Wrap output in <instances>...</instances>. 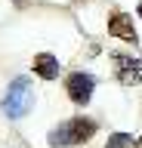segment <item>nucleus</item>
I'll return each instance as SVG.
<instances>
[{"mask_svg":"<svg viewBox=\"0 0 142 148\" xmlns=\"http://www.w3.org/2000/svg\"><path fill=\"white\" fill-rule=\"evenodd\" d=\"M93 133H96V120L68 117L65 123H59L56 130H49V145L53 148H74V145H84Z\"/></svg>","mask_w":142,"mask_h":148,"instance_id":"f257e3e1","label":"nucleus"},{"mask_svg":"<svg viewBox=\"0 0 142 148\" xmlns=\"http://www.w3.org/2000/svg\"><path fill=\"white\" fill-rule=\"evenodd\" d=\"M31 105H34V92H31L28 77H16V80L10 83L6 96H3V114L12 117V120H16V117H25Z\"/></svg>","mask_w":142,"mask_h":148,"instance_id":"f03ea898","label":"nucleus"},{"mask_svg":"<svg viewBox=\"0 0 142 148\" xmlns=\"http://www.w3.org/2000/svg\"><path fill=\"white\" fill-rule=\"evenodd\" d=\"M93 90H96V77L86 71H71L65 77V92L74 105H86L93 99Z\"/></svg>","mask_w":142,"mask_h":148,"instance_id":"7ed1b4c3","label":"nucleus"},{"mask_svg":"<svg viewBox=\"0 0 142 148\" xmlns=\"http://www.w3.org/2000/svg\"><path fill=\"white\" fill-rule=\"evenodd\" d=\"M114 68H117V80H121L123 86H136V83H142V59L114 53Z\"/></svg>","mask_w":142,"mask_h":148,"instance_id":"20e7f679","label":"nucleus"},{"mask_svg":"<svg viewBox=\"0 0 142 148\" xmlns=\"http://www.w3.org/2000/svg\"><path fill=\"white\" fill-rule=\"evenodd\" d=\"M108 34L121 37V40H127V43H136V40H139L136 25H133V16H127V12H114V16L108 18Z\"/></svg>","mask_w":142,"mask_h":148,"instance_id":"39448f33","label":"nucleus"},{"mask_svg":"<svg viewBox=\"0 0 142 148\" xmlns=\"http://www.w3.org/2000/svg\"><path fill=\"white\" fill-rule=\"evenodd\" d=\"M34 74L43 80H56L59 77V59L53 53H37L34 56Z\"/></svg>","mask_w":142,"mask_h":148,"instance_id":"423d86ee","label":"nucleus"},{"mask_svg":"<svg viewBox=\"0 0 142 148\" xmlns=\"http://www.w3.org/2000/svg\"><path fill=\"white\" fill-rule=\"evenodd\" d=\"M105 148H139V142H136L130 133H111L108 142H105Z\"/></svg>","mask_w":142,"mask_h":148,"instance_id":"0eeeda50","label":"nucleus"},{"mask_svg":"<svg viewBox=\"0 0 142 148\" xmlns=\"http://www.w3.org/2000/svg\"><path fill=\"white\" fill-rule=\"evenodd\" d=\"M16 6H25V0H16Z\"/></svg>","mask_w":142,"mask_h":148,"instance_id":"6e6552de","label":"nucleus"},{"mask_svg":"<svg viewBox=\"0 0 142 148\" xmlns=\"http://www.w3.org/2000/svg\"><path fill=\"white\" fill-rule=\"evenodd\" d=\"M139 16H142V3H139Z\"/></svg>","mask_w":142,"mask_h":148,"instance_id":"1a4fd4ad","label":"nucleus"},{"mask_svg":"<svg viewBox=\"0 0 142 148\" xmlns=\"http://www.w3.org/2000/svg\"><path fill=\"white\" fill-rule=\"evenodd\" d=\"M139 148H142V139H139Z\"/></svg>","mask_w":142,"mask_h":148,"instance_id":"9d476101","label":"nucleus"}]
</instances>
